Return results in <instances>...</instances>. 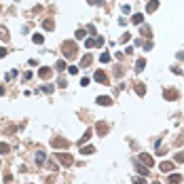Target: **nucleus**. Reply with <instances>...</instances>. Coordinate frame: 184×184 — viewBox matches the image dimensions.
I'll return each mask as SVG.
<instances>
[{"instance_id":"1","label":"nucleus","mask_w":184,"mask_h":184,"mask_svg":"<svg viewBox=\"0 0 184 184\" xmlns=\"http://www.w3.org/2000/svg\"><path fill=\"white\" fill-rule=\"evenodd\" d=\"M61 51H64V57H68V59H74L78 55V49H76V42L74 40H66L61 45Z\"/></svg>"},{"instance_id":"2","label":"nucleus","mask_w":184,"mask_h":184,"mask_svg":"<svg viewBox=\"0 0 184 184\" xmlns=\"http://www.w3.org/2000/svg\"><path fill=\"white\" fill-rule=\"evenodd\" d=\"M55 157L59 159V163L64 165V167H70L74 163V159H72V155H68V152H55Z\"/></svg>"},{"instance_id":"3","label":"nucleus","mask_w":184,"mask_h":184,"mask_svg":"<svg viewBox=\"0 0 184 184\" xmlns=\"http://www.w3.org/2000/svg\"><path fill=\"white\" fill-rule=\"evenodd\" d=\"M51 146H53V148H68V146H70V142H68V138L57 135V138H53V140H51Z\"/></svg>"},{"instance_id":"4","label":"nucleus","mask_w":184,"mask_h":184,"mask_svg":"<svg viewBox=\"0 0 184 184\" xmlns=\"http://www.w3.org/2000/svg\"><path fill=\"white\" fill-rule=\"evenodd\" d=\"M138 161H140L142 165H146V167H152V165H155V159H152L148 152H140V155H138Z\"/></svg>"},{"instance_id":"5","label":"nucleus","mask_w":184,"mask_h":184,"mask_svg":"<svg viewBox=\"0 0 184 184\" xmlns=\"http://www.w3.org/2000/svg\"><path fill=\"white\" fill-rule=\"evenodd\" d=\"M173 167H176V163H173V161H163V163L159 165V169H161L163 173H172Z\"/></svg>"},{"instance_id":"6","label":"nucleus","mask_w":184,"mask_h":184,"mask_svg":"<svg viewBox=\"0 0 184 184\" xmlns=\"http://www.w3.org/2000/svg\"><path fill=\"white\" fill-rule=\"evenodd\" d=\"M93 78H95V83H102V85H108V74L104 72V70H98Z\"/></svg>"},{"instance_id":"7","label":"nucleus","mask_w":184,"mask_h":184,"mask_svg":"<svg viewBox=\"0 0 184 184\" xmlns=\"http://www.w3.org/2000/svg\"><path fill=\"white\" fill-rule=\"evenodd\" d=\"M182 182V176L180 173H169L167 176V184H180Z\"/></svg>"},{"instance_id":"8","label":"nucleus","mask_w":184,"mask_h":184,"mask_svg":"<svg viewBox=\"0 0 184 184\" xmlns=\"http://www.w3.org/2000/svg\"><path fill=\"white\" fill-rule=\"evenodd\" d=\"M163 98L165 99H176L178 98V91H176V89H165V91H163Z\"/></svg>"},{"instance_id":"9","label":"nucleus","mask_w":184,"mask_h":184,"mask_svg":"<svg viewBox=\"0 0 184 184\" xmlns=\"http://www.w3.org/2000/svg\"><path fill=\"white\" fill-rule=\"evenodd\" d=\"M91 61H93V57H91L89 53L83 55V57H81V68H89V66H91Z\"/></svg>"},{"instance_id":"10","label":"nucleus","mask_w":184,"mask_h":184,"mask_svg":"<svg viewBox=\"0 0 184 184\" xmlns=\"http://www.w3.org/2000/svg\"><path fill=\"white\" fill-rule=\"evenodd\" d=\"M98 104L99 106H112V98H108V95H99Z\"/></svg>"},{"instance_id":"11","label":"nucleus","mask_w":184,"mask_h":184,"mask_svg":"<svg viewBox=\"0 0 184 184\" xmlns=\"http://www.w3.org/2000/svg\"><path fill=\"white\" fill-rule=\"evenodd\" d=\"M131 24L134 25H142L144 24V15H142V13H135L134 17H131Z\"/></svg>"},{"instance_id":"12","label":"nucleus","mask_w":184,"mask_h":184,"mask_svg":"<svg viewBox=\"0 0 184 184\" xmlns=\"http://www.w3.org/2000/svg\"><path fill=\"white\" fill-rule=\"evenodd\" d=\"M135 172L140 173V176H148V167H146V165H142V163L138 161V163H135Z\"/></svg>"},{"instance_id":"13","label":"nucleus","mask_w":184,"mask_h":184,"mask_svg":"<svg viewBox=\"0 0 184 184\" xmlns=\"http://www.w3.org/2000/svg\"><path fill=\"white\" fill-rule=\"evenodd\" d=\"M42 28H45L47 32H53V30H55V21H53V19H45V21H42Z\"/></svg>"},{"instance_id":"14","label":"nucleus","mask_w":184,"mask_h":184,"mask_svg":"<svg viewBox=\"0 0 184 184\" xmlns=\"http://www.w3.org/2000/svg\"><path fill=\"white\" fill-rule=\"evenodd\" d=\"M157 9H159V0H150V2L146 4V11L148 13H155Z\"/></svg>"},{"instance_id":"15","label":"nucleus","mask_w":184,"mask_h":184,"mask_svg":"<svg viewBox=\"0 0 184 184\" xmlns=\"http://www.w3.org/2000/svg\"><path fill=\"white\" fill-rule=\"evenodd\" d=\"M95 129H98L99 135H106V134H108V125H106V123H98V125H95Z\"/></svg>"},{"instance_id":"16","label":"nucleus","mask_w":184,"mask_h":184,"mask_svg":"<svg viewBox=\"0 0 184 184\" xmlns=\"http://www.w3.org/2000/svg\"><path fill=\"white\" fill-rule=\"evenodd\" d=\"M91 135H93V129H87V131H85V135H83V138H81V140H78V144H81V146H83V144H85V142H89V140H91Z\"/></svg>"},{"instance_id":"17","label":"nucleus","mask_w":184,"mask_h":184,"mask_svg":"<svg viewBox=\"0 0 184 184\" xmlns=\"http://www.w3.org/2000/svg\"><path fill=\"white\" fill-rule=\"evenodd\" d=\"M38 76H40V78H49V76H51V68H47V66H42V68L38 70Z\"/></svg>"},{"instance_id":"18","label":"nucleus","mask_w":184,"mask_h":184,"mask_svg":"<svg viewBox=\"0 0 184 184\" xmlns=\"http://www.w3.org/2000/svg\"><path fill=\"white\" fill-rule=\"evenodd\" d=\"M144 66H146V59H144V57H140V59L135 61V72H142V70H144Z\"/></svg>"},{"instance_id":"19","label":"nucleus","mask_w":184,"mask_h":184,"mask_svg":"<svg viewBox=\"0 0 184 184\" xmlns=\"http://www.w3.org/2000/svg\"><path fill=\"white\" fill-rule=\"evenodd\" d=\"M45 159H47V157H45V152H40V150H38V152H36V165H38V167H42V165H45Z\"/></svg>"},{"instance_id":"20","label":"nucleus","mask_w":184,"mask_h":184,"mask_svg":"<svg viewBox=\"0 0 184 184\" xmlns=\"http://www.w3.org/2000/svg\"><path fill=\"white\" fill-rule=\"evenodd\" d=\"M135 93H138L140 98H144V93H146V87H144V83H138V85H135Z\"/></svg>"},{"instance_id":"21","label":"nucleus","mask_w":184,"mask_h":184,"mask_svg":"<svg viewBox=\"0 0 184 184\" xmlns=\"http://www.w3.org/2000/svg\"><path fill=\"white\" fill-rule=\"evenodd\" d=\"M11 152V146L7 142H0V155H9Z\"/></svg>"},{"instance_id":"22","label":"nucleus","mask_w":184,"mask_h":184,"mask_svg":"<svg viewBox=\"0 0 184 184\" xmlns=\"http://www.w3.org/2000/svg\"><path fill=\"white\" fill-rule=\"evenodd\" d=\"M81 152H83V155H93L95 148H93V146H83V148H81Z\"/></svg>"},{"instance_id":"23","label":"nucleus","mask_w":184,"mask_h":184,"mask_svg":"<svg viewBox=\"0 0 184 184\" xmlns=\"http://www.w3.org/2000/svg\"><path fill=\"white\" fill-rule=\"evenodd\" d=\"M32 40H34L36 45H42V42H45V36H42V34H34V36H32Z\"/></svg>"},{"instance_id":"24","label":"nucleus","mask_w":184,"mask_h":184,"mask_svg":"<svg viewBox=\"0 0 184 184\" xmlns=\"http://www.w3.org/2000/svg\"><path fill=\"white\" fill-rule=\"evenodd\" d=\"M134 184H146V178L144 176H134Z\"/></svg>"},{"instance_id":"25","label":"nucleus","mask_w":184,"mask_h":184,"mask_svg":"<svg viewBox=\"0 0 184 184\" xmlns=\"http://www.w3.org/2000/svg\"><path fill=\"white\" fill-rule=\"evenodd\" d=\"M85 47H87V49H93V47H95V38H87Z\"/></svg>"},{"instance_id":"26","label":"nucleus","mask_w":184,"mask_h":184,"mask_svg":"<svg viewBox=\"0 0 184 184\" xmlns=\"http://www.w3.org/2000/svg\"><path fill=\"white\" fill-rule=\"evenodd\" d=\"M74 36H76V40H83V38H85L87 34H85V30L81 28V30H76V34H74Z\"/></svg>"},{"instance_id":"27","label":"nucleus","mask_w":184,"mask_h":184,"mask_svg":"<svg viewBox=\"0 0 184 184\" xmlns=\"http://www.w3.org/2000/svg\"><path fill=\"white\" fill-rule=\"evenodd\" d=\"M55 68H57L59 72H64V70H66V61H64V59H59L57 64H55Z\"/></svg>"},{"instance_id":"28","label":"nucleus","mask_w":184,"mask_h":184,"mask_svg":"<svg viewBox=\"0 0 184 184\" xmlns=\"http://www.w3.org/2000/svg\"><path fill=\"white\" fill-rule=\"evenodd\" d=\"M40 91H42V93H53V85H42Z\"/></svg>"},{"instance_id":"29","label":"nucleus","mask_w":184,"mask_h":184,"mask_svg":"<svg viewBox=\"0 0 184 184\" xmlns=\"http://www.w3.org/2000/svg\"><path fill=\"white\" fill-rule=\"evenodd\" d=\"M173 163H184V150L176 155V159H173Z\"/></svg>"},{"instance_id":"30","label":"nucleus","mask_w":184,"mask_h":184,"mask_svg":"<svg viewBox=\"0 0 184 184\" xmlns=\"http://www.w3.org/2000/svg\"><path fill=\"white\" fill-rule=\"evenodd\" d=\"M99 61H102V64H108V61H110V55H108V53H102V55H99Z\"/></svg>"},{"instance_id":"31","label":"nucleus","mask_w":184,"mask_h":184,"mask_svg":"<svg viewBox=\"0 0 184 184\" xmlns=\"http://www.w3.org/2000/svg\"><path fill=\"white\" fill-rule=\"evenodd\" d=\"M0 36H2V40H9V32H7V30H4V28H0Z\"/></svg>"},{"instance_id":"32","label":"nucleus","mask_w":184,"mask_h":184,"mask_svg":"<svg viewBox=\"0 0 184 184\" xmlns=\"http://www.w3.org/2000/svg\"><path fill=\"white\" fill-rule=\"evenodd\" d=\"M150 32H152V30H150L148 25H142V34H144V36H152Z\"/></svg>"},{"instance_id":"33","label":"nucleus","mask_w":184,"mask_h":184,"mask_svg":"<svg viewBox=\"0 0 184 184\" xmlns=\"http://www.w3.org/2000/svg\"><path fill=\"white\" fill-rule=\"evenodd\" d=\"M87 32H89L91 36H95V25H87Z\"/></svg>"},{"instance_id":"34","label":"nucleus","mask_w":184,"mask_h":184,"mask_svg":"<svg viewBox=\"0 0 184 184\" xmlns=\"http://www.w3.org/2000/svg\"><path fill=\"white\" fill-rule=\"evenodd\" d=\"M4 182H7V184L13 182V176H11V173H4Z\"/></svg>"},{"instance_id":"35","label":"nucleus","mask_w":184,"mask_h":184,"mask_svg":"<svg viewBox=\"0 0 184 184\" xmlns=\"http://www.w3.org/2000/svg\"><path fill=\"white\" fill-rule=\"evenodd\" d=\"M95 45H98V47H104V38L98 36V38H95Z\"/></svg>"},{"instance_id":"36","label":"nucleus","mask_w":184,"mask_h":184,"mask_svg":"<svg viewBox=\"0 0 184 184\" xmlns=\"http://www.w3.org/2000/svg\"><path fill=\"white\" fill-rule=\"evenodd\" d=\"M89 83H91V81H89L87 76H83V78H81V85H83V87H87V85H89Z\"/></svg>"},{"instance_id":"37","label":"nucleus","mask_w":184,"mask_h":184,"mask_svg":"<svg viewBox=\"0 0 184 184\" xmlns=\"http://www.w3.org/2000/svg\"><path fill=\"white\" fill-rule=\"evenodd\" d=\"M68 72H70V74H78V68H76V66H70Z\"/></svg>"},{"instance_id":"38","label":"nucleus","mask_w":184,"mask_h":184,"mask_svg":"<svg viewBox=\"0 0 184 184\" xmlns=\"http://www.w3.org/2000/svg\"><path fill=\"white\" fill-rule=\"evenodd\" d=\"M57 85H59V87H68V83H66V78H64V76H61L59 81H57Z\"/></svg>"},{"instance_id":"39","label":"nucleus","mask_w":184,"mask_h":184,"mask_svg":"<svg viewBox=\"0 0 184 184\" xmlns=\"http://www.w3.org/2000/svg\"><path fill=\"white\" fill-rule=\"evenodd\" d=\"M30 78H32V72H30V70H28V72L24 74V81H30Z\"/></svg>"},{"instance_id":"40","label":"nucleus","mask_w":184,"mask_h":184,"mask_svg":"<svg viewBox=\"0 0 184 184\" xmlns=\"http://www.w3.org/2000/svg\"><path fill=\"white\" fill-rule=\"evenodd\" d=\"M4 55H7V49H4V47H0V57H4Z\"/></svg>"},{"instance_id":"41","label":"nucleus","mask_w":184,"mask_h":184,"mask_svg":"<svg viewBox=\"0 0 184 184\" xmlns=\"http://www.w3.org/2000/svg\"><path fill=\"white\" fill-rule=\"evenodd\" d=\"M4 91H7V89H4V87H0V95H4Z\"/></svg>"},{"instance_id":"42","label":"nucleus","mask_w":184,"mask_h":184,"mask_svg":"<svg viewBox=\"0 0 184 184\" xmlns=\"http://www.w3.org/2000/svg\"><path fill=\"white\" fill-rule=\"evenodd\" d=\"M87 2H89V4H98V0H87Z\"/></svg>"},{"instance_id":"43","label":"nucleus","mask_w":184,"mask_h":184,"mask_svg":"<svg viewBox=\"0 0 184 184\" xmlns=\"http://www.w3.org/2000/svg\"><path fill=\"white\" fill-rule=\"evenodd\" d=\"M152 184H161V182H152Z\"/></svg>"}]
</instances>
